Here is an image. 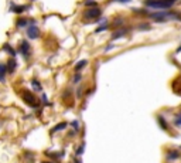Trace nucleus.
<instances>
[{
	"mask_svg": "<svg viewBox=\"0 0 181 163\" xmlns=\"http://www.w3.org/2000/svg\"><path fill=\"white\" fill-rule=\"evenodd\" d=\"M81 78H82V75L77 71V73H75V77H74V84H78V82L81 81Z\"/></svg>",
	"mask_w": 181,
	"mask_h": 163,
	"instance_id": "obj_19",
	"label": "nucleus"
},
{
	"mask_svg": "<svg viewBox=\"0 0 181 163\" xmlns=\"http://www.w3.org/2000/svg\"><path fill=\"white\" fill-rule=\"evenodd\" d=\"M129 31V29H125V27H118V29L115 30V31L112 33V40H118V38H120V37L126 36V33Z\"/></svg>",
	"mask_w": 181,
	"mask_h": 163,
	"instance_id": "obj_6",
	"label": "nucleus"
},
{
	"mask_svg": "<svg viewBox=\"0 0 181 163\" xmlns=\"http://www.w3.org/2000/svg\"><path fill=\"white\" fill-rule=\"evenodd\" d=\"M84 146H85V145L82 143V145H81L78 149H77V155H82V153H84Z\"/></svg>",
	"mask_w": 181,
	"mask_h": 163,
	"instance_id": "obj_23",
	"label": "nucleus"
},
{
	"mask_svg": "<svg viewBox=\"0 0 181 163\" xmlns=\"http://www.w3.org/2000/svg\"><path fill=\"white\" fill-rule=\"evenodd\" d=\"M178 156H180V153H178L177 151H171L169 155H167L166 159H167V160H176V159H178Z\"/></svg>",
	"mask_w": 181,
	"mask_h": 163,
	"instance_id": "obj_13",
	"label": "nucleus"
},
{
	"mask_svg": "<svg viewBox=\"0 0 181 163\" xmlns=\"http://www.w3.org/2000/svg\"><path fill=\"white\" fill-rule=\"evenodd\" d=\"M112 2H119V3H129L132 0H112Z\"/></svg>",
	"mask_w": 181,
	"mask_h": 163,
	"instance_id": "obj_25",
	"label": "nucleus"
},
{
	"mask_svg": "<svg viewBox=\"0 0 181 163\" xmlns=\"http://www.w3.org/2000/svg\"><path fill=\"white\" fill-rule=\"evenodd\" d=\"M177 53H181V45H180V47H178V48H177Z\"/></svg>",
	"mask_w": 181,
	"mask_h": 163,
	"instance_id": "obj_28",
	"label": "nucleus"
},
{
	"mask_svg": "<svg viewBox=\"0 0 181 163\" xmlns=\"http://www.w3.org/2000/svg\"><path fill=\"white\" fill-rule=\"evenodd\" d=\"M157 121H159V123H160V126L163 128V129H167V122L164 121V116H161V115H159L157 116Z\"/></svg>",
	"mask_w": 181,
	"mask_h": 163,
	"instance_id": "obj_14",
	"label": "nucleus"
},
{
	"mask_svg": "<svg viewBox=\"0 0 181 163\" xmlns=\"http://www.w3.org/2000/svg\"><path fill=\"white\" fill-rule=\"evenodd\" d=\"M108 27H109V26H108V23H106V20H105V21H103V24H101V26H99V27H98V29H96V30H95V31H96V33H101V31H105V30H106V29H108Z\"/></svg>",
	"mask_w": 181,
	"mask_h": 163,
	"instance_id": "obj_17",
	"label": "nucleus"
},
{
	"mask_svg": "<svg viewBox=\"0 0 181 163\" xmlns=\"http://www.w3.org/2000/svg\"><path fill=\"white\" fill-rule=\"evenodd\" d=\"M68 126V123L67 122H61V123H58V125H55V126L53 128V129H51V132H60V130H62V129H65V128Z\"/></svg>",
	"mask_w": 181,
	"mask_h": 163,
	"instance_id": "obj_12",
	"label": "nucleus"
},
{
	"mask_svg": "<svg viewBox=\"0 0 181 163\" xmlns=\"http://www.w3.org/2000/svg\"><path fill=\"white\" fill-rule=\"evenodd\" d=\"M85 6H87V7H95V6H96V2H94V0H87V2H85Z\"/></svg>",
	"mask_w": 181,
	"mask_h": 163,
	"instance_id": "obj_20",
	"label": "nucleus"
},
{
	"mask_svg": "<svg viewBox=\"0 0 181 163\" xmlns=\"http://www.w3.org/2000/svg\"><path fill=\"white\" fill-rule=\"evenodd\" d=\"M31 85H33V88L36 91H41V84H40L37 80H33V81H31Z\"/></svg>",
	"mask_w": 181,
	"mask_h": 163,
	"instance_id": "obj_16",
	"label": "nucleus"
},
{
	"mask_svg": "<svg viewBox=\"0 0 181 163\" xmlns=\"http://www.w3.org/2000/svg\"><path fill=\"white\" fill-rule=\"evenodd\" d=\"M6 65H7V73L9 74H13L14 71H16V67H17V61L14 60V57H12L10 60H7V62H6Z\"/></svg>",
	"mask_w": 181,
	"mask_h": 163,
	"instance_id": "obj_8",
	"label": "nucleus"
},
{
	"mask_svg": "<svg viewBox=\"0 0 181 163\" xmlns=\"http://www.w3.org/2000/svg\"><path fill=\"white\" fill-rule=\"evenodd\" d=\"M174 2L177 0H144V6L156 10H166V9L173 7Z\"/></svg>",
	"mask_w": 181,
	"mask_h": 163,
	"instance_id": "obj_1",
	"label": "nucleus"
},
{
	"mask_svg": "<svg viewBox=\"0 0 181 163\" xmlns=\"http://www.w3.org/2000/svg\"><path fill=\"white\" fill-rule=\"evenodd\" d=\"M29 9H30V4L29 6H16L14 3H12V6H10V10L17 13V14H21V13H24L26 10H29Z\"/></svg>",
	"mask_w": 181,
	"mask_h": 163,
	"instance_id": "obj_7",
	"label": "nucleus"
},
{
	"mask_svg": "<svg viewBox=\"0 0 181 163\" xmlns=\"http://www.w3.org/2000/svg\"><path fill=\"white\" fill-rule=\"evenodd\" d=\"M174 122H176V125H178V126H180V125H181V115L176 116V121H174Z\"/></svg>",
	"mask_w": 181,
	"mask_h": 163,
	"instance_id": "obj_24",
	"label": "nucleus"
},
{
	"mask_svg": "<svg viewBox=\"0 0 181 163\" xmlns=\"http://www.w3.org/2000/svg\"><path fill=\"white\" fill-rule=\"evenodd\" d=\"M30 24V21L27 20V19H24V17H21V19H19L16 23V26L19 27V29H24V27H27V26Z\"/></svg>",
	"mask_w": 181,
	"mask_h": 163,
	"instance_id": "obj_9",
	"label": "nucleus"
},
{
	"mask_svg": "<svg viewBox=\"0 0 181 163\" xmlns=\"http://www.w3.org/2000/svg\"><path fill=\"white\" fill-rule=\"evenodd\" d=\"M27 37L31 38V40H36V38L40 37V29L36 26V23L27 26Z\"/></svg>",
	"mask_w": 181,
	"mask_h": 163,
	"instance_id": "obj_3",
	"label": "nucleus"
},
{
	"mask_svg": "<svg viewBox=\"0 0 181 163\" xmlns=\"http://www.w3.org/2000/svg\"><path fill=\"white\" fill-rule=\"evenodd\" d=\"M23 99H24L27 104H30L33 108H37L38 106L37 101H36V97H34L31 92H29V91H23Z\"/></svg>",
	"mask_w": 181,
	"mask_h": 163,
	"instance_id": "obj_5",
	"label": "nucleus"
},
{
	"mask_svg": "<svg viewBox=\"0 0 181 163\" xmlns=\"http://www.w3.org/2000/svg\"><path fill=\"white\" fill-rule=\"evenodd\" d=\"M111 50H112V45H108V47H106V50H105V51H106V53H108V51H111Z\"/></svg>",
	"mask_w": 181,
	"mask_h": 163,
	"instance_id": "obj_27",
	"label": "nucleus"
},
{
	"mask_svg": "<svg viewBox=\"0 0 181 163\" xmlns=\"http://www.w3.org/2000/svg\"><path fill=\"white\" fill-rule=\"evenodd\" d=\"M3 50H4V51H7V53L10 54L12 57H16V55H17V51L13 48L10 44H4V45H3Z\"/></svg>",
	"mask_w": 181,
	"mask_h": 163,
	"instance_id": "obj_10",
	"label": "nucleus"
},
{
	"mask_svg": "<svg viewBox=\"0 0 181 163\" xmlns=\"http://www.w3.org/2000/svg\"><path fill=\"white\" fill-rule=\"evenodd\" d=\"M71 125H72V128H74L75 132H77V130H79V122H78V121H74Z\"/></svg>",
	"mask_w": 181,
	"mask_h": 163,
	"instance_id": "obj_21",
	"label": "nucleus"
},
{
	"mask_svg": "<svg viewBox=\"0 0 181 163\" xmlns=\"http://www.w3.org/2000/svg\"><path fill=\"white\" fill-rule=\"evenodd\" d=\"M19 53L23 55L24 58H29L30 54H31V45L29 44V41H21L20 44V48H19Z\"/></svg>",
	"mask_w": 181,
	"mask_h": 163,
	"instance_id": "obj_4",
	"label": "nucleus"
},
{
	"mask_svg": "<svg viewBox=\"0 0 181 163\" xmlns=\"http://www.w3.org/2000/svg\"><path fill=\"white\" fill-rule=\"evenodd\" d=\"M6 73H7V65L0 64V81H4V80H6Z\"/></svg>",
	"mask_w": 181,
	"mask_h": 163,
	"instance_id": "obj_11",
	"label": "nucleus"
},
{
	"mask_svg": "<svg viewBox=\"0 0 181 163\" xmlns=\"http://www.w3.org/2000/svg\"><path fill=\"white\" fill-rule=\"evenodd\" d=\"M85 65H87V60H82L81 62H78V64L75 65V71H79V69H82Z\"/></svg>",
	"mask_w": 181,
	"mask_h": 163,
	"instance_id": "obj_18",
	"label": "nucleus"
},
{
	"mask_svg": "<svg viewBox=\"0 0 181 163\" xmlns=\"http://www.w3.org/2000/svg\"><path fill=\"white\" fill-rule=\"evenodd\" d=\"M101 14H102V12H101V9L95 6V7H90L89 10H87V12L84 13V19H85V20H90V21H94V20H98Z\"/></svg>",
	"mask_w": 181,
	"mask_h": 163,
	"instance_id": "obj_2",
	"label": "nucleus"
},
{
	"mask_svg": "<svg viewBox=\"0 0 181 163\" xmlns=\"http://www.w3.org/2000/svg\"><path fill=\"white\" fill-rule=\"evenodd\" d=\"M152 27H150V24H140L139 26V30H150Z\"/></svg>",
	"mask_w": 181,
	"mask_h": 163,
	"instance_id": "obj_22",
	"label": "nucleus"
},
{
	"mask_svg": "<svg viewBox=\"0 0 181 163\" xmlns=\"http://www.w3.org/2000/svg\"><path fill=\"white\" fill-rule=\"evenodd\" d=\"M123 23H125L123 19H122V17H118L116 20H113V27H116V29H118V27H119V26H122Z\"/></svg>",
	"mask_w": 181,
	"mask_h": 163,
	"instance_id": "obj_15",
	"label": "nucleus"
},
{
	"mask_svg": "<svg viewBox=\"0 0 181 163\" xmlns=\"http://www.w3.org/2000/svg\"><path fill=\"white\" fill-rule=\"evenodd\" d=\"M41 99H43V102H45V104H47V97H45V94L41 95Z\"/></svg>",
	"mask_w": 181,
	"mask_h": 163,
	"instance_id": "obj_26",
	"label": "nucleus"
}]
</instances>
